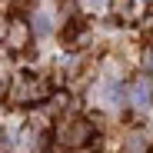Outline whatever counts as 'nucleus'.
Instances as JSON below:
<instances>
[{
	"mask_svg": "<svg viewBox=\"0 0 153 153\" xmlns=\"http://www.w3.org/2000/svg\"><path fill=\"white\" fill-rule=\"evenodd\" d=\"M37 30H40V33H47V30H50V20H47V17H43V13H40V17H37Z\"/></svg>",
	"mask_w": 153,
	"mask_h": 153,
	"instance_id": "obj_1",
	"label": "nucleus"
},
{
	"mask_svg": "<svg viewBox=\"0 0 153 153\" xmlns=\"http://www.w3.org/2000/svg\"><path fill=\"white\" fill-rule=\"evenodd\" d=\"M146 67H150V70H153V53H150V57H146Z\"/></svg>",
	"mask_w": 153,
	"mask_h": 153,
	"instance_id": "obj_2",
	"label": "nucleus"
},
{
	"mask_svg": "<svg viewBox=\"0 0 153 153\" xmlns=\"http://www.w3.org/2000/svg\"><path fill=\"white\" fill-rule=\"evenodd\" d=\"M90 4H103V0H90Z\"/></svg>",
	"mask_w": 153,
	"mask_h": 153,
	"instance_id": "obj_3",
	"label": "nucleus"
}]
</instances>
